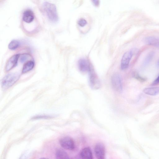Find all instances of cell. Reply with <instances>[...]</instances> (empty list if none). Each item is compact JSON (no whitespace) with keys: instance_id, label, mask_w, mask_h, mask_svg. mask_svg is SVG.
Masks as SVG:
<instances>
[{"instance_id":"1","label":"cell","mask_w":159,"mask_h":159,"mask_svg":"<svg viewBox=\"0 0 159 159\" xmlns=\"http://www.w3.org/2000/svg\"><path fill=\"white\" fill-rule=\"evenodd\" d=\"M43 9L49 19L52 22H56L58 17L56 8L54 4L45 2L43 4Z\"/></svg>"},{"instance_id":"2","label":"cell","mask_w":159,"mask_h":159,"mask_svg":"<svg viewBox=\"0 0 159 159\" xmlns=\"http://www.w3.org/2000/svg\"><path fill=\"white\" fill-rule=\"evenodd\" d=\"M20 75L17 73H11L5 75L1 81L3 88L7 89L13 85L19 79Z\"/></svg>"},{"instance_id":"3","label":"cell","mask_w":159,"mask_h":159,"mask_svg":"<svg viewBox=\"0 0 159 159\" xmlns=\"http://www.w3.org/2000/svg\"><path fill=\"white\" fill-rule=\"evenodd\" d=\"M139 52V49L137 48H133L130 51L125 52L123 55L121 61V69L125 70L129 67L130 61L134 55Z\"/></svg>"},{"instance_id":"4","label":"cell","mask_w":159,"mask_h":159,"mask_svg":"<svg viewBox=\"0 0 159 159\" xmlns=\"http://www.w3.org/2000/svg\"><path fill=\"white\" fill-rule=\"evenodd\" d=\"M89 73V84L93 89H99L101 86L100 80L93 67L91 66Z\"/></svg>"},{"instance_id":"5","label":"cell","mask_w":159,"mask_h":159,"mask_svg":"<svg viewBox=\"0 0 159 159\" xmlns=\"http://www.w3.org/2000/svg\"><path fill=\"white\" fill-rule=\"evenodd\" d=\"M111 82L113 89L116 91L121 92L122 90L121 77L118 73L114 74L112 76Z\"/></svg>"},{"instance_id":"6","label":"cell","mask_w":159,"mask_h":159,"mask_svg":"<svg viewBox=\"0 0 159 159\" xmlns=\"http://www.w3.org/2000/svg\"><path fill=\"white\" fill-rule=\"evenodd\" d=\"M61 146L64 148L69 150H73L75 148V144L73 139L68 136L64 137L59 140Z\"/></svg>"},{"instance_id":"7","label":"cell","mask_w":159,"mask_h":159,"mask_svg":"<svg viewBox=\"0 0 159 159\" xmlns=\"http://www.w3.org/2000/svg\"><path fill=\"white\" fill-rule=\"evenodd\" d=\"M20 56L19 54L14 55L8 59L5 67L6 72L9 71L17 66Z\"/></svg>"},{"instance_id":"8","label":"cell","mask_w":159,"mask_h":159,"mask_svg":"<svg viewBox=\"0 0 159 159\" xmlns=\"http://www.w3.org/2000/svg\"><path fill=\"white\" fill-rule=\"evenodd\" d=\"M94 152L98 159H104L105 154V149L103 144L101 142L97 143L95 147Z\"/></svg>"},{"instance_id":"9","label":"cell","mask_w":159,"mask_h":159,"mask_svg":"<svg viewBox=\"0 0 159 159\" xmlns=\"http://www.w3.org/2000/svg\"><path fill=\"white\" fill-rule=\"evenodd\" d=\"M78 66L80 70L83 73L89 72L91 66L89 61L84 58L79 60Z\"/></svg>"},{"instance_id":"10","label":"cell","mask_w":159,"mask_h":159,"mask_svg":"<svg viewBox=\"0 0 159 159\" xmlns=\"http://www.w3.org/2000/svg\"><path fill=\"white\" fill-rule=\"evenodd\" d=\"M34 15L33 12L30 9L25 11L23 14V20L27 23L31 22L34 19Z\"/></svg>"},{"instance_id":"11","label":"cell","mask_w":159,"mask_h":159,"mask_svg":"<svg viewBox=\"0 0 159 159\" xmlns=\"http://www.w3.org/2000/svg\"><path fill=\"white\" fill-rule=\"evenodd\" d=\"M146 44L159 48V38L153 36H148L144 39Z\"/></svg>"},{"instance_id":"12","label":"cell","mask_w":159,"mask_h":159,"mask_svg":"<svg viewBox=\"0 0 159 159\" xmlns=\"http://www.w3.org/2000/svg\"><path fill=\"white\" fill-rule=\"evenodd\" d=\"M80 156L82 159H92L93 158L92 151L89 147L83 149L80 153Z\"/></svg>"},{"instance_id":"13","label":"cell","mask_w":159,"mask_h":159,"mask_svg":"<svg viewBox=\"0 0 159 159\" xmlns=\"http://www.w3.org/2000/svg\"><path fill=\"white\" fill-rule=\"evenodd\" d=\"M34 66V61L29 60L26 62L24 64L22 70V73L25 74L30 71L33 69Z\"/></svg>"},{"instance_id":"14","label":"cell","mask_w":159,"mask_h":159,"mask_svg":"<svg viewBox=\"0 0 159 159\" xmlns=\"http://www.w3.org/2000/svg\"><path fill=\"white\" fill-rule=\"evenodd\" d=\"M145 94L151 96H155L159 93V87L147 88L143 90Z\"/></svg>"},{"instance_id":"15","label":"cell","mask_w":159,"mask_h":159,"mask_svg":"<svg viewBox=\"0 0 159 159\" xmlns=\"http://www.w3.org/2000/svg\"><path fill=\"white\" fill-rule=\"evenodd\" d=\"M56 155L57 159H68L69 156L67 153L64 150L60 149H57L56 151Z\"/></svg>"},{"instance_id":"16","label":"cell","mask_w":159,"mask_h":159,"mask_svg":"<svg viewBox=\"0 0 159 159\" xmlns=\"http://www.w3.org/2000/svg\"><path fill=\"white\" fill-rule=\"evenodd\" d=\"M20 42L18 40H13L9 43L8 48L10 50H15L20 46Z\"/></svg>"},{"instance_id":"17","label":"cell","mask_w":159,"mask_h":159,"mask_svg":"<svg viewBox=\"0 0 159 159\" xmlns=\"http://www.w3.org/2000/svg\"><path fill=\"white\" fill-rule=\"evenodd\" d=\"M154 55V52L152 51L150 52L145 58L143 63V65L144 66L147 65L152 60Z\"/></svg>"},{"instance_id":"18","label":"cell","mask_w":159,"mask_h":159,"mask_svg":"<svg viewBox=\"0 0 159 159\" xmlns=\"http://www.w3.org/2000/svg\"><path fill=\"white\" fill-rule=\"evenodd\" d=\"M20 61L23 63L29 61L31 56L28 53H23L20 55Z\"/></svg>"},{"instance_id":"19","label":"cell","mask_w":159,"mask_h":159,"mask_svg":"<svg viewBox=\"0 0 159 159\" xmlns=\"http://www.w3.org/2000/svg\"><path fill=\"white\" fill-rule=\"evenodd\" d=\"M132 75L134 78L141 82H143L146 80V78L140 76L136 72H134L133 73Z\"/></svg>"},{"instance_id":"20","label":"cell","mask_w":159,"mask_h":159,"mask_svg":"<svg viewBox=\"0 0 159 159\" xmlns=\"http://www.w3.org/2000/svg\"><path fill=\"white\" fill-rule=\"evenodd\" d=\"M78 25L81 27H83L87 24V21L84 18H81L78 22Z\"/></svg>"},{"instance_id":"21","label":"cell","mask_w":159,"mask_h":159,"mask_svg":"<svg viewBox=\"0 0 159 159\" xmlns=\"http://www.w3.org/2000/svg\"><path fill=\"white\" fill-rule=\"evenodd\" d=\"M52 116L47 115H40L37 116L33 117L32 119H48L52 118Z\"/></svg>"},{"instance_id":"22","label":"cell","mask_w":159,"mask_h":159,"mask_svg":"<svg viewBox=\"0 0 159 159\" xmlns=\"http://www.w3.org/2000/svg\"><path fill=\"white\" fill-rule=\"evenodd\" d=\"M94 5L95 6L98 7L99 5V0H91Z\"/></svg>"},{"instance_id":"23","label":"cell","mask_w":159,"mask_h":159,"mask_svg":"<svg viewBox=\"0 0 159 159\" xmlns=\"http://www.w3.org/2000/svg\"><path fill=\"white\" fill-rule=\"evenodd\" d=\"M159 84V75L157 78L153 81L152 85H156Z\"/></svg>"},{"instance_id":"24","label":"cell","mask_w":159,"mask_h":159,"mask_svg":"<svg viewBox=\"0 0 159 159\" xmlns=\"http://www.w3.org/2000/svg\"><path fill=\"white\" fill-rule=\"evenodd\" d=\"M157 65L158 67H159V60H158L157 63Z\"/></svg>"}]
</instances>
